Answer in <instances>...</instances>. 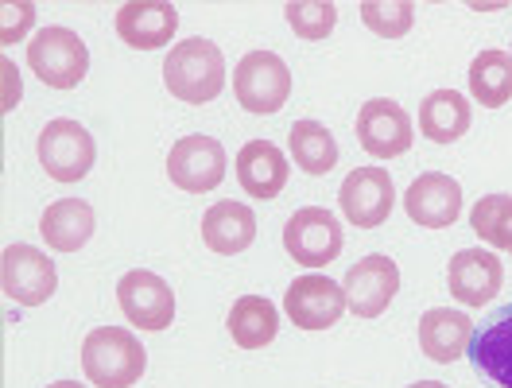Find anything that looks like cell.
Returning <instances> with one entry per match:
<instances>
[{"label": "cell", "mask_w": 512, "mask_h": 388, "mask_svg": "<svg viewBox=\"0 0 512 388\" xmlns=\"http://www.w3.org/2000/svg\"><path fill=\"white\" fill-rule=\"evenodd\" d=\"M47 388H86V385H78V381H55V385H47Z\"/></svg>", "instance_id": "obj_31"}, {"label": "cell", "mask_w": 512, "mask_h": 388, "mask_svg": "<svg viewBox=\"0 0 512 388\" xmlns=\"http://www.w3.org/2000/svg\"><path fill=\"white\" fill-rule=\"evenodd\" d=\"M509 55H512V51H509Z\"/></svg>", "instance_id": "obj_33"}, {"label": "cell", "mask_w": 512, "mask_h": 388, "mask_svg": "<svg viewBox=\"0 0 512 388\" xmlns=\"http://www.w3.org/2000/svg\"><path fill=\"white\" fill-rule=\"evenodd\" d=\"M342 245H346V233L338 214L322 210V206H303L295 210L284 226V249L291 253L295 264H307V268H326L342 257Z\"/></svg>", "instance_id": "obj_5"}, {"label": "cell", "mask_w": 512, "mask_h": 388, "mask_svg": "<svg viewBox=\"0 0 512 388\" xmlns=\"http://www.w3.org/2000/svg\"><path fill=\"white\" fill-rule=\"evenodd\" d=\"M202 241L218 257H237L256 241V214L245 202H214L202 214Z\"/></svg>", "instance_id": "obj_18"}, {"label": "cell", "mask_w": 512, "mask_h": 388, "mask_svg": "<svg viewBox=\"0 0 512 388\" xmlns=\"http://www.w3.org/2000/svg\"><path fill=\"white\" fill-rule=\"evenodd\" d=\"M237 183H241V191L249 194V198H260V202H268V198H276V194L288 187V156L276 148V144H268V140H249L241 152H237Z\"/></svg>", "instance_id": "obj_17"}, {"label": "cell", "mask_w": 512, "mask_h": 388, "mask_svg": "<svg viewBox=\"0 0 512 388\" xmlns=\"http://www.w3.org/2000/svg\"><path fill=\"white\" fill-rule=\"evenodd\" d=\"M361 24L381 39H400L416 24V4L412 0H361Z\"/></svg>", "instance_id": "obj_27"}, {"label": "cell", "mask_w": 512, "mask_h": 388, "mask_svg": "<svg viewBox=\"0 0 512 388\" xmlns=\"http://www.w3.org/2000/svg\"><path fill=\"white\" fill-rule=\"evenodd\" d=\"M346 291L342 284H334L322 272H307L299 280H291L288 295H284V311L299 330H326L338 326V319L346 315Z\"/></svg>", "instance_id": "obj_10"}, {"label": "cell", "mask_w": 512, "mask_h": 388, "mask_svg": "<svg viewBox=\"0 0 512 388\" xmlns=\"http://www.w3.org/2000/svg\"><path fill=\"white\" fill-rule=\"evenodd\" d=\"M163 86L187 105H206L225 90V55L210 39H183L163 59Z\"/></svg>", "instance_id": "obj_2"}, {"label": "cell", "mask_w": 512, "mask_h": 388, "mask_svg": "<svg viewBox=\"0 0 512 388\" xmlns=\"http://www.w3.org/2000/svg\"><path fill=\"white\" fill-rule=\"evenodd\" d=\"M470 94L481 109H501L512 101V55L501 47L481 51L470 63Z\"/></svg>", "instance_id": "obj_24"}, {"label": "cell", "mask_w": 512, "mask_h": 388, "mask_svg": "<svg viewBox=\"0 0 512 388\" xmlns=\"http://www.w3.org/2000/svg\"><path fill=\"white\" fill-rule=\"evenodd\" d=\"M28 63H32V70L39 74L43 86L74 90L86 78V70H90V47H86V39L78 32L51 24V28L35 32L32 47H28Z\"/></svg>", "instance_id": "obj_3"}, {"label": "cell", "mask_w": 512, "mask_h": 388, "mask_svg": "<svg viewBox=\"0 0 512 388\" xmlns=\"http://www.w3.org/2000/svg\"><path fill=\"white\" fill-rule=\"evenodd\" d=\"M342 291H346V303H350V311L357 319H377V315L388 311V303L400 291V268L384 253L361 257L357 264H350Z\"/></svg>", "instance_id": "obj_9"}, {"label": "cell", "mask_w": 512, "mask_h": 388, "mask_svg": "<svg viewBox=\"0 0 512 388\" xmlns=\"http://www.w3.org/2000/svg\"><path fill=\"white\" fill-rule=\"evenodd\" d=\"M39 233L55 253H78L94 237V206L82 198H59L43 210Z\"/></svg>", "instance_id": "obj_21"}, {"label": "cell", "mask_w": 512, "mask_h": 388, "mask_svg": "<svg viewBox=\"0 0 512 388\" xmlns=\"http://www.w3.org/2000/svg\"><path fill=\"white\" fill-rule=\"evenodd\" d=\"M474 125V109L458 90H435L419 105V132L435 144H454Z\"/></svg>", "instance_id": "obj_22"}, {"label": "cell", "mask_w": 512, "mask_h": 388, "mask_svg": "<svg viewBox=\"0 0 512 388\" xmlns=\"http://www.w3.org/2000/svg\"><path fill=\"white\" fill-rule=\"evenodd\" d=\"M233 94L256 117L280 113L291 97V70L276 51H249L233 66Z\"/></svg>", "instance_id": "obj_4"}, {"label": "cell", "mask_w": 512, "mask_h": 388, "mask_svg": "<svg viewBox=\"0 0 512 388\" xmlns=\"http://www.w3.org/2000/svg\"><path fill=\"white\" fill-rule=\"evenodd\" d=\"M0 288L20 307H43L59 288L55 260L35 245H8L0 257Z\"/></svg>", "instance_id": "obj_7"}, {"label": "cell", "mask_w": 512, "mask_h": 388, "mask_svg": "<svg viewBox=\"0 0 512 388\" xmlns=\"http://www.w3.org/2000/svg\"><path fill=\"white\" fill-rule=\"evenodd\" d=\"M470 226L485 245L512 253V194H485L470 210Z\"/></svg>", "instance_id": "obj_26"}, {"label": "cell", "mask_w": 512, "mask_h": 388, "mask_svg": "<svg viewBox=\"0 0 512 388\" xmlns=\"http://www.w3.org/2000/svg\"><path fill=\"white\" fill-rule=\"evenodd\" d=\"M470 361L497 388H512V307L497 311L481 330H474Z\"/></svg>", "instance_id": "obj_20"}, {"label": "cell", "mask_w": 512, "mask_h": 388, "mask_svg": "<svg viewBox=\"0 0 512 388\" xmlns=\"http://www.w3.org/2000/svg\"><path fill=\"white\" fill-rule=\"evenodd\" d=\"M288 148L295 167L307 175H326L338 163V140L319 121H295L288 132Z\"/></svg>", "instance_id": "obj_25"}, {"label": "cell", "mask_w": 512, "mask_h": 388, "mask_svg": "<svg viewBox=\"0 0 512 388\" xmlns=\"http://www.w3.org/2000/svg\"><path fill=\"white\" fill-rule=\"evenodd\" d=\"M412 388H447L443 381H419V385H412Z\"/></svg>", "instance_id": "obj_32"}, {"label": "cell", "mask_w": 512, "mask_h": 388, "mask_svg": "<svg viewBox=\"0 0 512 388\" xmlns=\"http://www.w3.org/2000/svg\"><path fill=\"white\" fill-rule=\"evenodd\" d=\"M167 175L179 191L206 194L225 179V148L214 136H183L167 152Z\"/></svg>", "instance_id": "obj_13"}, {"label": "cell", "mask_w": 512, "mask_h": 388, "mask_svg": "<svg viewBox=\"0 0 512 388\" xmlns=\"http://www.w3.org/2000/svg\"><path fill=\"white\" fill-rule=\"evenodd\" d=\"M284 16H288L291 32L303 39H326L338 24V8L330 0H291Z\"/></svg>", "instance_id": "obj_28"}, {"label": "cell", "mask_w": 512, "mask_h": 388, "mask_svg": "<svg viewBox=\"0 0 512 388\" xmlns=\"http://www.w3.org/2000/svg\"><path fill=\"white\" fill-rule=\"evenodd\" d=\"M179 32V12L175 4L163 0H128L117 12V35L136 51H156L171 47V39Z\"/></svg>", "instance_id": "obj_16"}, {"label": "cell", "mask_w": 512, "mask_h": 388, "mask_svg": "<svg viewBox=\"0 0 512 388\" xmlns=\"http://www.w3.org/2000/svg\"><path fill=\"white\" fill-rule=\"evenodd\" d=\"M412 117L404 113L400 101L392 97H373L357 109V144L373 160H396L412 148Z\"/></svg>", "instance_id": "obj_8"}, {"label": "cell", "mask_w": 512, "mask_h": 388, "mask_svg": "<svg viewBox=\"0 0 512 388\" xmlns=\"http://www.w3.org/2000/svg\"><path fill=\"white\" fill-rule=\"evenodd\" d=\"M280 330V311L276 303H268L264 295H241L229 307V334L241 350H260L276 338Z\"/></svg>", "instance_id": "obj_23"}, {"label": "cell", "mask_w": 512, "mask_h": 388, "mask_svg": "<svg viewBox=\"0 0 512 388\" xmlns=\"http://www.w3.org/2000/svg\"><path fill=\"white\" fill-rule=\"evenodd\" d=\"M4 74H8V97H4V105L12 109V101H20V74L12 70V63H4Z\"/></svg>", "instance_id": "obj_30"}, {"label": "cell", "mask_w": 512, "mask_h": 388, "mask_svg": "<svg viewBox=\"0 0 512 388\" xmlns=\"http://www.w3.org/2000/svg\"><path fill=\"white\" fill-rule=\"evenodd\" d=\"M408 218L423 229H447L462 214V183L443 171H423L404 194Z\"/></svg>", "instance_id": "obj_15"}, {"label": "cell", "mask_w": 512, "mask_h": 388, "mask_svg": "<svg viewBox=\"0 0 512 388\" xmlns=\"http://www.w3.org/2000/svg\"><path fill=\"white\" fill-rule=\"evenodd\" d=\"M447 284L462 307H485V303H493V295H501L505 264L489 249H462L450 257Z\"/></svg>", "instance_id": "obj_14"}, {"label": "cell", "mask_w": 512, "mask_h": 388, "mask_svg": "<svg viewBox=\"0 0 512 388\" xmlns=\"http://www.w3.org/2000/svg\"><path fill=\"white\" fill-rule=\"evenodd\" d=\"M82 369L97 388H132L148 369V350L125 326H97L82 342Z\"/></svg>", "instance_id": "obj_1"}, {"label": "cell", "mask_w": 512, "mask_h": 388, "mask_svg": "<svg viewBox=\"0 0 512 388\" xmlns=\"http://www.w3.org/2000/svg\"><path fill=\"white\" fill-rule=\"evenodd\" d=\"M338 202H342V214L346 222L357 229H377L388 222L392 206H396V187H392V175L384 167H357L346 175L342 191H338Z\"/></svg>", "instance_id": "obj_11"}, {"label": "cell", "mask_w": 512, "mask_h": 388, "mask_svg": "<svg viewBox=\"0 0 512 388\" xmlns=\"http://www.w3.org/2000/svg\"><path fill=\"white\" fill-rule=\"evenodd\" d=\"M117 303L125 311V319L140 330H167L175 319V295L171 284L148 272V268H132L117 284Z\"/></svg>", "instance_id": "obj_12"}, {"label": "cell", "mask_w": 512, "mask_h": 388, "mask_svg": "<svg viewBox=\"0 0 512 388\" xmlns=\"http://www.w3.org/2000/svg\"><path fill=\"white\" fill-rule=\"evenodd\" d=\"M97 160V144L94 136L82 129L78 121L59 117V121H47V129L39 132V163L51 179L59 183H78L90 175V167Z\"/></svg>", "instance_id": "obj_6"}, {"label": "cell", "mask_w": 512, "mask_h": 388, "mask_svg": "<svg viewBox=\"0 0 512 388\" xmlns=\"http://www.w3.org/2000/svg\"><path fill=\"white\" fill-rule=\"evenodd\" d=\"M32 4H4V32H0V43H12L32 28Z\"/></svg>", "instance_id": "obj_29"}, {"label": "cell", "mask_w": 512, "mask_h": 388, "mask_svg": "<svg viewBox=\"0 0 512 388\" xmlns=\"http://www.w3.org/2000/svg\"><path fill=\"white\" fill-rule=\"evenodd\" d=\"M474 342V323L470 315L462 311H450V307H431L423 319H419V350L439 361V365H450L470 350Z\"/></svg>", "instance_id": "obj_19"}]
</instances>
